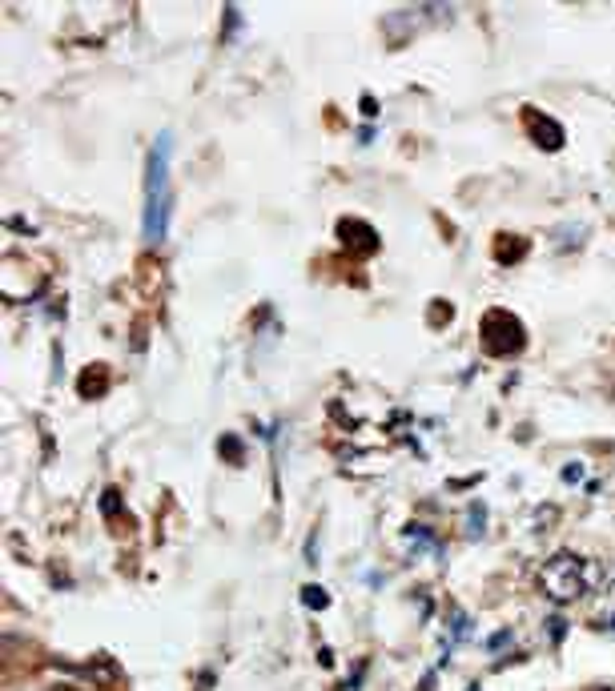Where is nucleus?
<instances>
[{"instance_id":"nucleus-15","label":"nucleus","mask_w":615,"mask_h":691,"mask_svg":"<svg viewBox=\"0 0 615 691\" xmlns=\"http://www.w3.org/2000/svg\"><path fill=\"white\" fill-rule=\"evenodd\" d=\"M430 310H434V322H438V318H443V322H450V301H434Z\"/></svg>"},{"instance_id":"nucleus-2","label":"nucleus","mask_w":615,"mask_h":691,"mask_svg":"<svg viewBox=\"0 0 615 691\" xmlns=\"http://www.w3.org/2000/svg\"><path fill=\"white\" fill-rule=\"evenodd\" d=\"M539 587H543L547 595L555 603H571L583 595V587H587V579H583V563L575 559V554H555V559H547L543 575H539Z\"/></svg>"},{"instance_id":"nucleus-8","label":"nucleus","mask_w":615,"mask_h":691,"mask_svg":"<svg viewBox=\"0 0 615 691\" xmlns=\"http://www.w3.org/2000/svg\"><path fill=\"white\" fill-rule=\"evenodd\" d=\"M471 631H474V623H471L467 611H450V639H454V643H467Z\"/></svg>"},{"instance_id":"nucleus-17","label":"nucleus","mask_w":615,"mask_h":691,"mask_svg":"<svg viewBox=\"0 0 615 691\" xmlns=\"http://www.w3.org/2000/svg\"><path fill=\"white\" fill-rule=\"evenodd\" d=\"M237 28V8H225V32H234Z\"/></svg>"},{"instance_id":"nucleus-21","label":"nucleus","mask_w":615,"mask_h":691,"mask_svg":"<svg viewBox=\"0 0 615 691\" xmlns=\"http://www.w3.org/2000/svg\"><path fill=\"white\" fill-rule=\"evenodd\" d=\"M607 627H612V631H615V615H607Z\"/></svg>"},{"instance_id":"nucleus-12","label":"nucleus","mask_w":615,"mask_h":691,"mask_svg":"<svg viewBox=\"0 0 615 691\" xmlns=\"http://www.w3.org/2000/svg\"><path fill=\"white\" fill-rule=\"evenodd\" d=\"M547 631H551V643H559V639L567 635V623L563 619H547Z\"/></svg>"},{"instance_id":"nucleus-7","label":"nucleus","mask_w":615,"mask_h":691,"mask_svg":"<svg viewBox=\"0 0 615 691\" xmlns=\"http://www.w3.org/2000/svg\"><path fill=\"white\" fill-rule=\"evenodd\" d=\"M495 257L498 261H519V257H527V241L523 237H498Z\"/></svg>"},{"instance_id":"nucleus-16","label":"nucleus","mask_w":615,"mask_h":691,"mask_svg":"<svg viewBox=\"0 0 615 691\" xmlns=\"http://www.w3.org/2000/svg\"><path fill=\"white\" fill-rule=\"evenodd\" d=\"M507 643H511V631H498V635H491V643H487V647L498 651V647H507Z\"/></svg>"},{"instance_id":"nucleus-22","label":"nucleus","mask_w":615,"mask_h":691,"mask_svg":"<svg viewBox=\"0 0 615 691\" xmlns=\"http://www.w3.org/2000/svg\"><path fill=\"white\" fill-rule=\"evenodd\" d=\"M467 691H478V688H467Z\"/></svg>"},{"instance_id":"nucleus-10","label":"nucleus","mask_w":615,"mask_h":691,"mask_svg":"<svg viewBox=\"0 0 615 691\" xmlns=\"http://www.w3.org/2000/svg\"><path fill=\"white\" fill-rule=\"evenodd\" d=\"M302 603L314 607V611H322V607H330V595H326L322 587H302Z\"/></svg>"},{"instance_id":"nucleus-20","label":"nucleus","mask_w":615,"mask_h":691,"mask_svg":"<svg viewBox=\"0 0 615 691\" xmlns=\"http://www.w3.org/2000/svg\"><path fill=\"white\" fill-rule=\"evenodd\" d=\"M318 659H322V668H334V651H330V647H322V655H318Z\"/></svg>"},{"instance_id":"nucleus-3","label":"nucleus","mask_w":615,"mask_h":691,"mask_svg":"<svg viewBox=\"0 0 615 691\" xmlns=\"http://www.w3.org/2000/svg\"><path fill=\"white\" fill-rule=\"evenodd\" d=\"M523 117H527V125H531V137H535V145H539L543 153H559V149H563L567 133H563V125H559L555 117L539 113V109H527Z\"/></svg>"},{"instance_id":"nucleus-4","label":"nucleus","mask_w":615,"mask_h":691,"mask_svg":"<svg viewBox=\"0 0 615 691\" xmlns=\"http://www.w3.org/2000/svg\"><path fill=\"white\" fill-rule=\"evenodd\" d=\"M338 237H342V246H350L354 254H379V246H382V237L366 221H358V217H342L338 221Z\"/></svg>"},{"instance_id":"nucleus-11","label":"nucleus","mask_w":615,"mask_h":691,"mask_svg":"<svg viewBox=\"0 0 615 691\" xmlns=\"http://www.w3.org/2000/svg\"><path fill=\"white\" fill-rule=\"evenodd\" d=\"M217 450H221V454H225L230 462H241V442H237L234 434H225V438H221V442H217Z\"/></svg>"},{"instance_id":"nucleus-9","label":"nucleus","mask_w":615,"mask_h":691,"mask_svg":"<svg viewBox=\"0 0 615 691\" xmlns=\"http://www.w3.org/2000/svg\"><path fill=\"white\" fill-rule=\"evenodd\" d=\"M483 530H487V507H483V503H471V510H467V534H471V539H483Z\"/></svg>"},{"instance_id":"nucleus-6","label":"nucleus","mask_w":615,"mask_h":691,"mask_svg":"<svg viewBox=\"0 0 615 691\" xmlns=\"http://www.w3.org/2000/svg\"><path fill=\"white\" fill-rule=\"evenodd\" d=\"M77 390L85 394V398H101V394L109 390V374H105V366L85 370V378H81V386H77Z\"/></svg>"},{"instance_id":"nucleus-18","label":"nucleus","mask_w":615,"mask_h":691,"mask_svg":"<svg viewBox=\"0 0 615 691\" xmlns=\"http://www.w3.org/2000/svg\"><path fill=\"white\" fill-rule=\"evenodd\" d=\"M362 113H366V117H374V113H379V105H374V97H362Z\"/></svg>"},{"instance_id":"nucleus-13","label":"nucleus","mask_w":615,"mask_h":691,"mask_svg":"<svg viewBox=\"0 0 615 691\" xmlns=\"http://www.w3.org/2000/svg\"><path fill=\"white\" fill-rule=\"evenodd\" d=\"M583 479V462H567L563 466V483H579Z\"/></svg>"},{"instance_id":"nucleus-5","label":"nucleus","mask_w":615,"mask_h":691,"mask_svg":"<svg viewBox=\"0 0 615 691\" xmlns=\"http://www.w3.org/2000/svg\"><path fill=\"white\" fill-rule=\"evenodd\" d=\"M403 543L410 547V551H430V554H443V543L434 539V530L419 527V523H414V527H406V539H403Z\"/></svg>"},{"instance_id":"nucleus-14","label":"nucleus","mask_w":615,"mask_h":691,"mask_svg":"<svg viewBox=\"0 0 615 691\" xmlns=\"http://www.w3.org/2000/svg\"><path fill=\"white\" fill-rule=\"evenodd\" d=\"M101 510H105V514H113V510H117V490H105V499H101Z\"/></svg>"},{"instance_id":"nucleus-1","label":"nucleus","mask_w":615,"mask_h":691,"mask_svg":"<svg viewBox=\"0 0 615 691\" xmlns=\"http://www.w3.org/2000/svg\"><path fill=\"white\" fill-rule=\"evenodd\" d=\"M478 338H483V350L487 354H495V358H507V354H519L523 346H527V330L515 314H507V310H487L483 314V322H478Z\"/></svg>"},{"instance_id":"nucleus-19","label":"nucleus","mask_w":615,"mask_h":691,"mask_svg":"<svg viewBox=\"0 0 615 691\" xmlns=\"http://www.w3.org/2000/svg\"><path fill=\"white\" fill-rule=\"evenodd\" d=\"M306 559H310V563H318V539H310V543H306Z\"/></svg>"}]
</instances>
